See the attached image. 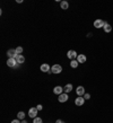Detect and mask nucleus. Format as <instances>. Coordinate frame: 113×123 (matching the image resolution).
I'll return each instance as SVG.
<instances>
[{"mask_svg": "<svg viewBox=\"0 0 113 123\" xmlns=\"http://www.w3.org/2000/svg\"><path fill=\"white\" fill-rule=\"evenodd\" d=\"M56 123H64V122H63V121H61V120H56Z\"/></svg>", "mask_w": 113, "mask_h": 123, "instance_id": "nucleus-24", "label": "nucleus"}, {"mask_svg": "<svg viewBox=\"0 0 113 123\" xmlns=\"http://www.w3.org/2000/svg\"><path fill=\"white\" fill-rule=\"evenodd\" d=\"M84 103H85V98H84L83 96H78L75 99V104L77 105V106H83Z\"/></svg>", "mask_w": 113, "mask_h": 123, "instance_id": "nucleus-7", "label": "nucleus"}, {"mask_svg": "<svg viewBox=\"0 0 113 123\" xmlns=\"http://www.w3.org/2000/svg\"><path fill=\"white\" fill-rule=\"evenodd\" d=\"M16 61H17V63H19V64L24 63V62H25V56L22 55V54H18L17 58H16Z\"/></svg>", "mask_w": 113, "mask_h": 123, "instance_id": "nucleus-13", "label": "nucleus"}, {"mask_svg": "<svg viewBox=\"0 0 113 123\" xmlns=\"http://www.w3.org/2000/svg\"><path fill=\"white\" fill-rule=\"evenodd\" d=\"M18 64L17 63V61H16V59H8L7 60V66L9 68H18Z\"/></svg>", "mask_w": 113, "mask_h": 123, "instance_id": "nucleus-2", "label": "nucleus"}, {"mask_svg": "<svg viewBox=\"0 0 113 123\" xmlns=\"http://www.w3.org/2000/svg\"><path fill=\"white\" fill-rule=\"evenodd\" d=\"M103 30H104V32H105V33H110V32L112 31V26H111L110 24H107V23H106L105 25H104V27H103Z\"/></svg>", "mask_w": 113, "mask_h": 123, "instance_id": "nucleus-16", "label": "nucleus"}, {"mask_svg": "<svg viewBox=\"0 0 113 123\" xmlns=\"http://www.w3.org/2000/svg\"><path fill=\"white\" fill-rule=\"evenodd\" d=\"M67 56H68V59H70V60H76L78 54H77V52H76L75 50H69L67 52Z\"/></svg>", "mask_w": 113, "mask_h": 123, "instance_id": "nucleus-3", "label": "nucleus"}, {"mask_svg": "<svg viewBox=\"0 0 113 123\" xmlns=\"http://www.w3.org/2000/svg\"><path fill=\"white\" fill-rule=\"evenodd\" d=\"M68 98H69L68 94L62 93L61 95H59V97H58V101L60 102V103H64V102H67V101H68Z\"/></svg>", "mask_w": 113, "mask_h": 123, "instance_id": "nucleus-8", "label": "nucleus"}, {"mask_svg": "<svg viewBox=\"0 0 113 123\" xmlns=\"http://www.w3.org/2000/svg\"><path fill=\"white\" fill-rule=\"evenodd\" d=\"M17 117H18L19 120H25V113L23 112V111L18 112V114H17Z\"/></svg>", "mask_w": 113, "mask_h": 123, "instance_id": "nucleus-18", "label": "nucleus"}, {"mask_svg": "<svg viewBox=\"0 0 113 123\" xmlns=\"http://www.w3.org/2000/svg\"><path fill=\"white\" fill-rule=\"evenodd\" d=\"M51 71H52V74H61L62 67L60 64H53L52 68H51Z\"/></svg>", "mask_w": 113, "mask_h": 123, "instance_id": "nucleus-5", "label": "nucleus"}, {"mask_svg": "<svg viewBox=\"0 0 113 123\" xmlns=\"http://www.w3.org/2000/svg\"><path fill=\"white\" fill-rule=\"evenodd\" d=\"M36 108H38V111H42L43 110V105H41V104H38V106H36Z\"/></svg>", "mask_w": 113, "mask_h": 123, "instance_id": "nucleus-22", "label": "nucleus"}, {"mask_svg": "<svg viewBox=\"0 0 113 123\" xmlns=\"http://www.w3.org/2000/svg\"><path fill=\"white\" fill-rule=\"evenodd\" d=\"M38 110L36 107H31L30 111H28V116L32 117V119H35L38 116Z\"/></svg>", "mask_w": 113, "mask_h": 123, "instance_id": "nucleus-4", "label": "nucleus"}, {"mask_svg": "<svg viewBox=\"0 0 113 123\" xmlns=\"http://www.w3.org/2000/svg\"><path fill=\"white\" fill-rule=\"evenodd\" d=\"M76 93L78 96H84V94H85V88H84L83 86H78L77 88H76Z\"/></svg>", "mask_w": 113, "mask_h": 123, "instance_id": "nucleus-10", "label": "nucleus"}, {"mask_svg": "<svg viewBox=\"0 0 113 123\" xmlns=\"http://www.w3.org/2000/svg\"><path fill=\"white\" fill-rule=\"evenodd\" d=\"M22 123H27V121H26V120H23Z\"/></svg>", "mask_w": 113, "mask_h": 123, "instance_id": "nucleus-25", "label": "nucleus"}, {"mask_svg": "<svg viewBox=\"0 0 113 123\" xmlns=\"http://www.w3.org/2000/svg\"><path fill=\"white\" fill-rule=\"evenodd\" d=\"M16 52H17V54H22V52H23V48H22V46L16 48Z\"/></svg>", "mask_w": 113, "mask_h": 123, "instance_id": "nucleus-20", "label": "nucleus"}, {"mask_svg": "<svg viewBox=\"0 0 113 123\" xmlns=\"http://www.w3.org/2000/svg\"><path fill=\"white\" fill-rule=\"evenodd\" d=\"M78 61H77V60H71V61H70V67L71 68H74V69H76V68L78 67Z\"/></svg>", "mask_w": 113, "mask_h": 123, "instance_id": "nucleus-17", "label": "nucleus"}, {"mask_svg": "<svg viewBox=\"0 0 113 123\" xmlns=\"http://www.w3.org/2000/svg\"><path fill=\"white\" fill-rule=\"evenodd\" d=\"M63 90H64V93L66 94H69L72 90V85L71 84H67V85L63 87Z\"/></svg>", "mask_w": 113, "mask_h": 123, "instance_id": "nucleus-14", "label": "nucleus"}, {"mask_svg": "<svg viewBox=\"0 0 113 123\" xmlns=\"http://www.w3.org/2000/svg\"><path fill=\"white\" fill-rule=\"evenodd\" d=\"M33 123H43V121H42L41 117H35V119H33Z\"/></svg>", "mask_w": 113, "mask_h": 123, "instance_id": "nucleus-19", "label": "nucleus"}, {"mask_svg": "<svg viewBox=\"0 0 113 123\" xmlns=\"http://www.w3.org/2000/svg\"><path fill=\"white\" fill-rule=\"evenodd\" d=\"M7 55H8V59H16L18 54H17L15 49H10V50L7 51Z\"/></svg>", "mask_w": 113, "mask_h": 123, "instance_id": "nucleus-1", "label": "nucleus"}, {"mask_svg": "<svg viewBox=\"0 0 113 123\" xmlns=\"http://www.w3.org/2000/svg\"><path fill=\"white\" fill-rule=\"evenodd\" d=\"M40 69H41L42 72H49V71L51 70V68H50V66L48 63H43L41 67H40Z\"/></svg>", "mask_w": 113, "mask_h": 123, "instance_id": "nucleus-12", "label": "nucleus"}, {"mask_svg": "<svg viewBox=\"0 0 113 123\" xmlns=\"http://www.w3.org/2000/svg\"><path fill=\"white\" fill-rule=\"evenodd\" d=\"M105 24H106V22H104V20H102V19H96L94 22V27L95 28H102V27H104Z\"/></svg>", "mask_w": 113, "mask_h": 123, "instance_id": "nucleus-6", "label": "nucleus"}, {"mask_svg": "<svg viewBox=\"0 0 113 123\" xmlns=\"http://www.w3.org/2000/svg\"><path fill=\"white\" fill-rule=\"evenodd\" d=\"M84 98H85V99H89V98H90V95L88 93H87V94H84Z\"/></svg>", "mask_w": 113, "mask_h": 123, "instance_id": "nucleus-21", "label": "nucleus"}, {"mask_svg": "<svg viewBox=\"0 0 113 123\" xmlns=\"http://www.w3.org/2000/svg\"><path fill=\"white\" fill-rule=\"evenodd\" d=\"M11 123H22V122L19 121V119H16V120H13V121H11Z\"/></svg>", "mask_w": 113, "mask_h": 123, "instance_id": "nucleus-23", "label": "nucleus"}, {"mask_svg": "<svg viewBox=\"0 0 113 123\" xmlns=\"http://www.w3.org/2000/svg\"><path fill=\"white\" fill-rule=\"evenodd\" d=\"M63 92H64L63 87H61V86H56V87L53 88V93L56 94V95H61Z\"/></svg>", "mask_w": 113, "mask_h": 123, "instance_id": "nucleus-9", "label": "nucleus"}, {"mask_svg": "<svg viewBox=\"0 0 113 123\" xmlns=\"http://www.w3.org/2000/svg\"><path fill=\"white\" fill-rule=\"evenodd\" d=\"M77 61H78V63H85L86 62V55L85 54H78V56H77Z\"/></svg>", "mask_w": 113, "mask_h": 123, "instance_id": "nucleus-11", "label": "nucleus"}, {"mask_svg": "<svg viewBox=\"0 0 113 123\" xmlns=\"http://www.w3.org/2000/svg\"><path fill=\"white\" fill-rule=\"evenodd\" d=\"M60 7L61 9H68V7H69V2L68 1H66V0H63V1H60Z\"/></svg>", "mask_w": 113, "mask_h": 123, "instance_id": "nucleus-15", "label": "nucleus"}]
</instances>
